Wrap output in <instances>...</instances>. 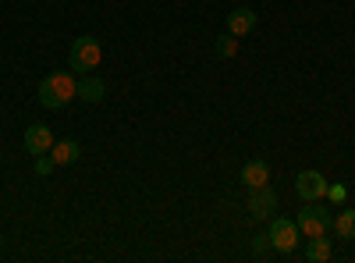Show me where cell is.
<instances>
[{
    "label": "cell",
    "mask_w": 355,
    "mask_h": 263,
    "mask_svg": "<svg viewBox=\"0 0 355 263\" xmlns=\"http://www.w3.org/2000/svg\"><path fill=\"white\" fill-rule=\"evenodd\" d=\"M36 96H40V103H43L46 110H61V107H68V103L78 96V78H75L71 71H53V75H46V78L40 82Z\"/></svg>",
    "instance_id": "6da1fadb"
},
{
    "label": "cell",
    "mask_w": 355,
    "mask_h": 263,
    "mask_svg": "<svg viewBox=\"0 0 355 263\" xmlns=\"http://www.w3.org/2000/svg\"><path fill=\"white\" fill-rule=\"evenodd\" d=\"M100 57H103V50H100V40H93V36H78L75 43H71V50H68V65H71V71H93L96 65H100Z\"/></svg>",
    "instance_id": "7a4b0ae2"
},
{
    "label": "cell",
    "mask_w": 355,
    "mask_h": 263,
    "mask_svg": "<svg viewBox=\"0 0 355 263\" xmlns=\"http://www.w3.org/2000/svg\"><path fill=\"white\" fill-rule=\"evenodd\" d=\"M295 224H299V231H302L306 239H313V235H327V228H334L331 214H327V210H320L316 203H306V207L299 210V217H295Z\"/></svg>",
    "instance_id": "3957f363"
},
{
    "label": "cell",
    "mask_w": 355,
    "mask_h": 263,
    "mask_svg": "<svg viewBox=\"0 0 355 263\" xmlns=\"http://www.w3.org/2000/svg\"><path fill=\"white\" fill-rule=\"evenodd\" d=\"M266 235H270V242H274V253H295V246H299V235H302V231H299V224L288 221V217H274Z\"/></svg>",
    "instance_id": "277c9868"
},
{
    "label": "cell",
    "mask_w": 355,
    "mask_h": 263,
    "mask_svg": "<svg viewBox=\"0 0 355 263\" xmlns=\"http://www.w3.org/2000/svg\"><path fill=\"white\" fill-rule=\"evenodd\" d=\"M295 192H299L306 203H320L327 196V178H323L320 171H302L299 178H295Z\"/></svg>",
    "instance_id": "5b68a950"
},
{
    "label": "cell",
    "mask_w": 355,
    "mask_h": 263,
    "mask_svg": "<svg viewBox=\"0 0 355 263\" xmlns=\"http://www.w3.org/2000/svg\"><path fill=\"white\" fill-rule=\"evenodd\" d=\"M274 210H277V196H274V189H270V185L249 189V214H252L256 221L274 217Z\"/></svg>",
    "instance_id": "8992f818"
},
{
    "label": "cell",
    "mask_w": 355,
    "mask_h": 263,
    "mask_svg": "<svg viewBox=\"0 0 355 263\" xmlns=\"http://www.w3.org/2000/svg\"><path fill=\"white\" fill-rule=\"evenodd\" d=\"M50 146H53V135H50L46 125H28V128H25V150L33 153V157L50 153Z\"/></svg>",
    "instance_id": "52a82bcc"
},
{
    "label": "cell",
    "mask_w": 355,
    "mask_h": 263,
    "mask_svg": "<svg viewBox=\"0 0 355 263\" xmlns=\"http://www.w3.org/2000/svg\"><path fill=\"white\" fill-rule=\"evenodd\" d=\"M252 28H256V11L252 8H234L227 15V33L231 36H249Z\"/></svg>",
    "instance_id": "ba28073f"
},
{
    "label": "cell",
    "mask_w": 355,
    "mask_h": 263,
    "mask_svg": "<svg viewBox=\"0 0 355 263\" xmlns=\"http://www.w3.org/2000/svg\"><path fill=\"white\" fill-rule=\"evenodd\" d=\"M50 157H53L57 167H68V164H75V160L82 157V146H78L75 139H61V142L50 146Z\"/></svg>",
    "instance_id": "9c48e42d"
},
{
    "label": "cell",
    "mask_w": 355,
    "mask_h": 263,
    "mask_svg": "<svg viewBox=\"0 0 355 263\" xmlns=\"http://www.w3.org/2000/svg\"><path fill=\"white\" fill-rule=\"evenodd\" d=\"M103 93H107V85H103L93 71H85V75L78 78V100H85V103H100Z\"/></svg>",
    "instance_id": "30bf717a"
},
{
    "label": "cell",
    "mask_w": 355,
    "mask_h": 263,
    "mask_svg": "<svg viewBox=\"0 0 355 263\" xmlns=\"http://www.w3.org/2000/svg\"><path fill=\"white\" fill-rule=\"evenodd\" d=\"M266 182H270V167H266L263 160H249V164L242 167V185L259 189V185H266Z\"/></svg>",
    "instance_id": "8fae6325"
},
{
    "label": "cell",
    "mask_w": 355,
    "mask_h": 263,
    "mask_svg": "<svg viewBox=\"0 0 355 263\" xmlns=\"http://www.w3.org/2000/svg\"><path fill=\"white\" fill-rule=\"evenodd\" d=\"M306 260H309V263L331 260V239H327V235H313V239H309V249H306Z\"/></svg>",
    "instance_id": "7c38bea8"
},
{
    "label": "cell",
    "mask_w": 355,
    "mask_h": 263,
    "mask_svg": "<svg viewBox=\"0 0 355 263\" xmlns=\"http://www.w3.org/2000/svg\"><path fill=\"white\" fill-rule=\"evenodd\" d=\"M334 231L341 239H355V210H341L334 221Z\"/></svg>",
    "instance_id": "4fadbf2b"
},
{
    "label": "cell",
    "mask_w": 355,
    "mask_h": 263,
    "mask_svg": "<svg viewBox=\"0 0 355 263\" xmlns=\"http://www.w3.org/2000/svg\"><path fill=\"white\" fill-rule=\"evenodd\" d=\"M217 53L220 57H234V53H239V36H231V33L217 36Z\"/></svg>",
    "instance_id": "5bb4252c"
},
{
    "label": "cell",
    "mask_w": 355,
    "mask_h": 263,
    "mask_svg": "<svg viewBox=\"0 0 355 263\" xmlns=\"http://www.w3.org/2000/svg\"><path fill=\"white\" fill-rule=\"evenodd\" d=\"M53 167H57V164H53V157H46V153H43V157H36V174H43V178H46V174H53Z\"/></svg>",
    "instance_id": "9a60e30c"
},
{
    "label": "cell",
    "mask_w": 355,
    "mask_h": 263,
    "mask_svg": "<svg viewBox=\"0 0 355 263\" xmlns=\"http://www.w3.org/2000/svg\"><path fill=\"white\" fill-rule=\"evenodd\" d=\"M270 253H274L270 235H259V239H256V256H270Z\"/></svg>",
    "instance_id": "2e32d148"
},
{
    "label": "cell",
    "mask_w": 355,
    "mask_h": 263,
    "mask_svg": "<svg viewBox=\"0 0 355 263\" xmlns=\"http://www.w3.org/2000/svg\"><path fill=\"white\" fill-rule=\"evenodd\" d=\"M345 196H348L345 185H327V199H331V203H345Z\"/></svg>",
    "instance_id": "e0dca14e"
}]
</instances>
